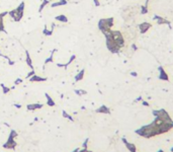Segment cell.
I'll use <instances>...</instances> for the list:
<instances>
[{"label": "cell", "instance_id": "1", "mask_svg": "<svg viewBox=\"0 0 173 152\" xmlns=\"http://www.w3.org/2000/svg\"><path fill=\"white\" fill-rule=\"evenodd\" d=\"M103 35H107L109 38L113 40V42L119 45L120 48H124L125 45H126V41H125V38L122 36V34L120 32V30H108V31H105L103 32Z\"/></svg>", "mask_w": 173, "mask_h": 152}, {"label": "cell", "instance_id": "2", "mask_svg": "<svg viewBox=\"0 0 173 152\" xmlns=\"http://www.w3.org/2000/svg\"><path fill=\"white\" fill-rule=\"evenodd\" d=\"M24 8H25V3H24V1H23L17 7L15 8V9L8 11V15H10V17H11L14 21L18 23V21L21 20V18L23 17V14H24Z\"/></svg>", "mask_w": 173, "mask_h": 152}, {"label": "cell", "instance_id": "3", "mask_svg": "<svg viewBox=\"0 0 173 152\" xmlns=\"http://www.w3.org/2000/svg\"><path fill=\"white\" fill-rule=\"evenodd\" d=\"M114 24V19L113 17H108V18H101L98 20V30H100L102 34L111 30V28Z\"/></svg>", "mask_w": 173, "mask_h": 152}, {"label": "cell", "instance_id": "4", "mask_svg": "<svg viewBox=\"0 0 173 152\" xmlns=\"http://www.w3.org/2000/svg\"><path fill=\"white\" fill-rule=\"evenodd\" d=\"M104 37H105V45H106L107 50L113 54L120 53V49H121L120 46L116 45V44H115V43H114V42H113V40L109 38L107 35H104Z\"/></svg>", "mask_w": 173, "mask_h": 152}, {"label": "cell", "instance_id": "5", "mask_svg": "<svg viewBox=\"0 0 173 152\" xmlns=\"http://www.w3.org/2000/svg\"><path fill=\"white\" fill-rule=\"evenodd\" d=\"M153 115L155 116V118H159L161 119L162 121L167 122V123H171L172 119L171 117L169 116V114L166 112L164 108H161V110H154L153 111Z\"/></svg>", "mask_w": 173, "mask_h": 152}, {"label": "cell", "instance_id": "6", "mask_svg": "<svg viewBox=\"0 0 173 152\" xmlns=\"http://www.w3.org/2000/svg\"><path fill=\"white\" fill-rule=\"evenodd\" d=\"M153 19H154V20H156V21H157V24H159V25H162V24H167V25L169 26V29H171V23H170L167 18H165V17L155 14L154 16H153Z\"/></svg>", "mask_w": 173, "mask_h": 152}, {"label": "cell", "instance_id": "7", "mask_svg": "<svg viewBox=\"0 0 173 152\" xmlns=\"http://www.w3.org/2000/svg\"><path fill=\"white\" fill-rule=\"evenodd\" d=\"M151 28H152V24H151L150 23H147V21H144V23L139 24V30H140V32H141L142 35L146 34L148 30H150Z\"/></svg>", "mask_w": 173, "mask_h": 152}, {"label": "cell", "instance_id": "8", "mask_svg": "<svg viewBox=\"0 0 173 152\" xmlns=\"http://www.w3.org/2000/svg\"><path fill=\"white\" fill-rule=\"evenodd\" d=\"M158 71H159L158 78L160 80H164V81H168V80H169V76H168L167 72L164 70V68H163L162 66H159Z\"/></svg>", "mask_w": 173, "mask_h": 152}, {"label": "cell", "instance_id": "9", "mask_svg": "<svg viewBox=\"0 0 173 152\" xmlns=\"http://www.w3.org/2000/svg\"><path fill=\"white\" fill-rule=\"evenodd\" d=\"M7 14H8V11H4V12H1L0 13V32L7 34V31L5 30V28H4V16Z\"/></svg>", "mask_w": 173, "mask_h": 152}, {"label": "cell", "instance_id": "10", "mask_svg": "<svg viewBox=\"0 0 173 152\" xmlns=\"http://www.w3.org/2000/svg\"><path fill=\"white\" fill-rule=\"evenodd\" d=\"M47 80V78L45 77H41V76H38V75H32L31 77L30 78V82H42V81H46Z\"/></svg>", "mask_w": 173, "mask_h": 152}, {"label": "cell", "instance_id": "11", "mask_svg": "<svg viewBox=\"0 0 173 152\" xmlns=\"http://www.w3.org/2000/svg\"><path fill=\"white\" fill-rule=\"evenodd\" d=\"M55 23H52V26H51V30H48V26L45 25V28H44V30H43V34L46 35V36H52L54 32V30H55Z\"/></svg>", "mask_w": 173, "mask_h": 152}, {"label": "cell", "instance_id": "12", "mask_svg": "<svg viewBox=\"0 0 173 152\" xmlns=\"http://www.w3.org/2000/svg\"><path fill=\"white\" fill-rule=\"evenodd\" d=\"M122 141H124V143L125 145L127 146V148H128L129 150L131 152H137V148H136V146L134 144H132V143H129L128 141L125 139V138H122Z\"/></svg>", "mask_w": 173, "mask_h": 152}, {"label": "cell", "instance_id": "13", "mask_svg": "<svg viewBox=\"0 0 173 152\" xmlns=\"http://www.w3.org/2000/svg\"><path fill=\"white\" fill-rule=\"evenodd\" d=\"M75 58H76V55H72L71 57H70V59H69V61H68L66 64H61V63H57V66L58 67H64V68H67L68 66L73 62V61L75 60Z\"/></svg>", "mask_w": 173, "mask_h": 152}, {"label": "cell", "instance_id": "14", "mask_svg": "<svg viewBox=\"0 0 173 152\" xmlns=\"http://www.w3.org/2000/svg\"><path fill=\"white\" fill-rule=\"evenodd\" d=\"M96 113H101V114H110V110L109 107H107L106 106H101L100 107H98L96 110Z\"/></svg>", "mask_w": 173, "mask_h": 152}, {"label": "cell", "instance_id": "15", "mask_svg": "<svg viewBox=\"0 0 173 152\" xmlns=\"http://www.w3.org/2000/svg\"><path fill=\"white\" fill-rule=\"evenodd\" d=\"M15 146H16V143H15L14 139H11V138H8L7 142H6V144H4V148H14Z\"/></svg>", "mask_w": 173, "mask_h": 152}, {"label": "cell", "instance_id": "16", "mask_svg": "<svg viewBox=\"0 0 173 152\" xmlns=\"http://www.w3.org/2000/svg\"><path fill=\"white\" fill-rule=\"evenodd\" d=\"M68 1L67 0H59L58 2H54L51 4V7H58V6H64V5H67Z\"/></svg>", "mask_w": 173, "mask_h": 152}, {"label": "cell", "instance_id": "17", "mask_svg": "<svg viewBox=\"0 0 173 152\" xmlns=\"http://www.w3.org/2000/svg\"><path fill=\"white\" fill-rule=\"evenodd\" d=\"M25 55H26V59H25V62H26V64L29 65V67H30L31 70H34V65H32V60H31V58H30V53H29V51H25Z\"/></svg>", "mask_w": 173, "mask_h": 152}, {"label": "cell", "instance_id": "18", "mask_svg": "<svg viewBox=\"0 0 173 152\" xmlns=\"http://www.w3.org/2000/svg\"><path fill=\"white\" fill-rule=\"evenodd\" d=\"M27 110L29 111H35V110H38V108H42L43 105L42 104H32V105H27Z\"/></svg>", "mask_w": 173, "mask_h": 152}, {"label": "cell", "instance_id": "19", "mask_svg": "<svg viewBox=\"0 0 173 152\" xmlns=\"http://www.w3.org/2000/svg\"><path fill=\"white\" fill-rule=\"evenodd\" d=\"M149 1H150V0H146V3L141 6V13H142V14H147V13H148V11H149V9H148Z\"/></svg>", "mask_w": 173, "mask_h": 152}, {"label": "cell", "instance_id": "20", "mask_svg": "<svg viewBox=\"0 0 173 152\" xmlns=\"http://www.w3.org/2000/svg\"><path fill=\"white\" fill-rule=\"evenodd\" d=\"M55 19H56L57 21H60V23H68V17L64 14L57 15V16L55 17Z\"/></svg>", "mask_w": 173, "mask_h": 152}, {"label": "cell", "instance_id": "21", "mask_svg": "<svg viewBox=\"0 0 173 152\" xmlns=\"http://www.w3.org/2000/svg\"><path fill=\"white\" fill-rule=\"evenodd\" d=\"M50 2H51V0H43V2L41 3V5H40V7H38V12H42V11L44 10V8H45Z\"/></svg>", "mask_w": 173, "mask_h": 152}, {"label": "cell", "instance_id": "22", "mask_svg": "<svg viewBox=\"0 0 173 152\" xmlns=\"http://www.w3.org/2000/svg\"><path fill=\"white\" fill-rule=\"evenodd\" d=\"M45 96L47 97V104L49 106H55V101L53 100V99L48 94V93H45Z\"/></svg>", "mask_w": 173, "mask_h": 152}, {"label": "cell", "instance_id": "23", "mask_svg": "<svg viewBox=\"0 0 173 152\" xmlns=\"http://www.w3.org/2000/svg\"><path fill=\"white\" fill-rule=\"evenodd\" d=\"M84 73H85V69H82V70L75 76V81H80V80H82L83 77H84Z\"/></svg>", "mask_w": 173, "mask_h": 152}, {"label": "cell", "instance_id": "24", "mask_svg": "<svg viewBox=\"0 0 173 152\" xmlns=\"http://www.w3.org/2000/svg\"><path fill=\"white\" fill-rule=\"evenodd\" d=\"M56 51H57L56 49H54V50H52V51H51V55H50V57H49V58H47V59H46L45 64H48V63H51V62H53V61H54L53 60V56H54V53H55Z\"/></svg>", "mask_w": 173, "mask_h": 152}, {"label": "cell", "instance_id": "25", "mask_svg": "<svg viewBox=\"0 0 173 152\" xmlns=\"http://www.w3.org/2000/svg\"><path fill=\"white\" fill-rule=\"evenodd\" d=\"M0 86L2 87V89H3V93H4V94H5V93H7L8 91L10 90V88H9V87H6V86H5V85H4L3 83L0 84Z\"/></svg>", "mask_w": 173, "mask_h": 152}, {"label": "cell", "instance_id": "26", "mask_svg": "<svg viewBox=\"0 0 173 152\" xmlns=\"http://www.w3.org/2000/svg\"><path fill=\"white\" fill-rule=\"evenodd\" d=\"M75 93L76 94H78V95H83V94H86L87 92H86L85 90H82V89H76Z\"/></svg>", "mask_w": 173, "mask_h": 152}, {"label": "cell", "instance_id": "27", "mask_svg": "<svg viewBox=\"0 0 173 152\" xmlns=\"http://www.w3.org/2000/svg\"><path fill=\"white\" fill-rule=\"evenodd\" d=\"M63 117H64V118H67V119H69L70 121H73V118H72L70 115H68L65 111H63Z\"/></svg>", "mask_w": 173, "mask_h": 152}, {"label": "cell", "instance_id": "28", "mask_svg": "<svg viewBox=\"0 0 173 152\" xmlns=\"http://www.w3.org/2000/svg\"><path fill=\"white\" fill-rule=\"evenodd\" d=\"M17 136V133H16V132H15L14 130H12V131H11V132H10V135H9V137H8V138H11V139H14L15 137Z\"/></svg>", "mask_w": 173, "mask_h": 152}, {"label": "cell", "instance_id": "29", "mask_svg": "<svg viewBox=\"0 0 173 152\" xmlns=\"http://www.w3.org/2000/svg\"><path fill=\"white\" fill-rule=\"evenodd\" d=\"M32 75H35V70H31L30 73L26 75V78H30V77H31Z\"/></svg>", "mask_w": 173, "mask_h": 152}, {"label": "cell", "instance_id": "30", "mask_svg": "<svg viewBox=\"0 0 173 152\" xmlns=\"http://www.w3.org/2000/svg\"><path fill=\"white\" fill-rule=\"evenodd\" d=\"M21 82H23V79H19V78H18V79H16V80L14 81V84L15 85H17V84L21 83Z\"/></svg>", "mask_w": 173, "mask_h": 152}, {"label": "cell", "instance_id": "31", "mask_svg": "<svg viewBox=\"0 0 173 152\" xmlns=\"http://www.w3.org/2000/svg\"><path fill=\"white\" fill-rule=\"evenodd\" d=\"M142 105H143L144 106H150V104L147 102V101H145V100H142Z\"/></svg>", "mask_w": 173, "mask_h": 152}, {"label": "cell", "instance_id": "32", "mask_svg": "<svg viewBox=\"0 0 173 152\" xmlns=\"http://www.w3.org/2000/svg\"><path fill=\"white\" fill-rule=\"evenodd\" d=\"M93 2H94V5H95V6H99V5H100L99 0H93Z\"/></svg>", "mask_w": 173, "mask_h": 152}, {"label": "cell", "instance_id": "33", "mask_svg": "<svg viewBox=\"0 0 173 152\" xmlns=\"http://www.w3.org/2000/svg\"><path fill=\"white\" fill-rule=\"evenodd\" d=\"M132 48H133V50H134V51H138V46L136 45L135 43L132 45Z\"/></svg>", "mask_w": 173, "mask_h": 152}, {"label": "cell", "instance_id": "34", "mask_svg": "<svg viewBox=\"0 0 173 152\" xmlns=\"http://www.w3.org/2000/svg\"><path fill=\"white\" fill-rule=\"evenodd\" d=\"M87 142H88V139H86V141L84 142V144H83V148H86V147H87Z\"/></svg>", "mask_w": 173, "mask_h": 152}, {"label": "cell", "instance_id": "35", "mask_svg": "<svg viewBox=\"0 0 173 152\" xmlns=\"http://www.w3.org/2000/svg\"><path fill=\"white\" fill-rule=\"evenodd\" d=\"M131 75L134 76V77H137V76H138V73H137V72H131Z\"/></svg>", "mask_w": 173, "mask_h": 152}, {"label": "cell", "instance_id": "36", "mask_svg": "<svg viewBox=\"0 0 173 152\" xmlns=\"http://www.w3.org/2000/svg\"><path fill=\"white\" fill-rule=\"evenodd\" d=\"M141 100H143V99H142V96H139L138 99H136V101H141Z\"/></svg>", "mask_w": 173, "mask_h": 152}, {"label": "cell", "instance_id": "37", "mask_svg": "<svg viewBox=\"0 0 173 152\" xmlns=\"http://www.w3.org/2000/svg\"><path fill=\"white\" fill-rule=\"evenodd\" d=\"M15 106H16V107H18V108H19V107H20V105H15Z\"/></svg>", "mask_w": 173, "mask_h": 152}, {"label": "cell", "instance_id": "38", "mask_svg": "<svg viewBox=\"0 0 173 152\" xmlns=\"http://www.w3.org/2000/svg\"><path fill=\"white\" fill-rule=\"evenodd\" d=\"M158 152H164V151H163V150H159Z\"/></svg>", "mask_w": 173, "mask_h": 152}, {"label": "cell", "instance_id": "39", "mask_svg": "<svg viewBox=\"0 0 173 152\" xmlns=\"http://www.w3.org/2000/svg\"><path fill=\"white\" fill-rule=\"evenodd\" d=\"M171 151H172V152H173V147H172V148H171Z\"/></svg>", "mask_w": 173, "mask_h": 152}]
</instances>
